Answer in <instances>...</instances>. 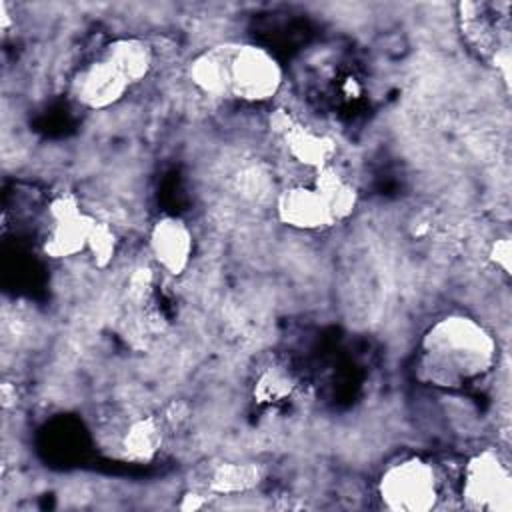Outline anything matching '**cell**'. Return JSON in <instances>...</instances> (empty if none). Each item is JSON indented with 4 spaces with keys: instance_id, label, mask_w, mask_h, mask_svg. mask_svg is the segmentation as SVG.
<instances>
[{
    "instance_id": "4",
    "label": "cell",
    "mask_w": 512,
    "mask_h": 512,
    "mask_svg": "<svg viewBox=\"0 0 512 512\" xmlns=\"http://www.w3.org/2000/svg\"><path fill=\"white\" fill-rule=\"evenodd\" d=\"M282 66L272 52L258 44H234L228 64L230 96L260 104L272 100L282 88Z\"/></svg>"
},
{
    "instance_id": "15",
    "label": "cell",
    "mask_w": 512,
    "mask_h": 512,
    "mask_svg": "<svg viewBox=\"0 0 512 512\" xmlns=\"http://www.w3.org/2000/svg\"><path fill=\"white\" fill-rule=\"evenodd\" d=\"M118 250V234L108 224L98 220L90 232L86 252L92 256V262L96 268H108L116 256Z\"/></svg>"
},
{
    "instance_id": "9",
    "label": "cell",
    "mask_w": 512,
    "mask_h": 512,
    "mask_svg": "<svg viewBox=\"0 0 512 512\" xmlns=\"http://www.w3.org/2000/svg\"><path fill=\"white\" fill-rule=\"evenodd\" d=\"M234 44L210 46L198 56L192 58L188 66V76L192 84L208 96H226L230 94L228 82V64Z\"/></svg>"
},
{
    "instance_id": "7",
    "label": "cell",
    "mask_w": 512,
    "mask_h": 512,
    "mask_svg": "<svg viewBox=\"0 0 512 512\" xmlns=\"http://www.w3.org/2000/svg\"><path fill=\"white\" fill-rule=\"evenodd\" d=\"M276 218L280 224L302 230V232H314L334 226L324 200L312 186H288L276 196Z\"/></svg>"
},
{
    "instance_id": "17",
    "label": "cell",
    "mask_w": 512,
    "mask_h": 512,
    "mask_svg": "<svg viewBox=\"0 0 512 512\" xmlns=\"http://www.w3.org/2000/svg\"><path fill=\"white\" fill-rule=\"evenodd\" d=\"M488 260L504 274H510L512 270V244L508 236L496 238L488 250Z\"/></svg>"
},
{
    "instance_id": "16",
    "label": "cell",
    "mask_w": 512,
    "mask_h": 512,
    "mask_svg": "<svg viewBox=\"0 0 512 512\" xmlns=\"http://www.w3.org/2000/svg\"><path fill=\"white\" fill-rule=\"evenodd\" d=\"M290 390H292V384H290L288 376H284L282 372H276V370H268L258 378V382L254 386V398L260 404L280 402L290 394Z\"/></svg>"
},
{
    "instance_id": "10",
    "label": "cell",
    "mask_w": 512,
    "mask_h": 512,
    "mask_svg": "<svg viewBox=\"0 0 512 512\" xmlns=\"http://www.w3.org/2000/svg\"><path fill=\"white\" fill-rule=\"evenodd\" d=\"M282 142L288 150V156L296 160L298 164L320 170L324 166H330L334 154H336V144L330 136L318 134L312 128L296 122L284 136Z\"/></svg>"
},
{
    "instance_id": "5",
    "label": "cell",
    "mask_w": 512,
    "mask_h": 512,
    "mask_svg": "<svg viewBox=\"0 0 512 512\" xmlns=\"http://www.w3.org/2000/svg\"><path fill=\"white\" fill-rule=\"evenodd\" d=\"M48 216L52 226L42 244V250L48 258L64 260L86 252L90 232L98 220L86 210H82V204L76 194H56L48 202Z\"/></svg>"
},
{
    "instance_id": "11",
    "label": "cell",
    "mask_w": 512,
    "mask_h": 512,
    "mask_svg": "<svg viewBox=\"0 0 512 512\" xmlns=\"http://www.w3.org/2000/svg\"><path fill=\"white\" fill-rule=\"evenodd\" d=\"M312 188L320 194V198L324 200V204L336 224L354 214V210L358 206V198H360L358 190L332 164L316 170Z\"/></svg>"
},
{
    "instance_id": "19",
    "label": "cell",
    "mask_w": 512,
    "mask_h": 512,
    "mask_svg": "<svg viewBox=\"0 0 512 512\" xmlns=\"http://www.w3.org/2000/svg\"><path fill=\"white\" fill-rule=\"evenodd\" d=\"M206 504V496L204 494H200V492H196V490H188L184 496H182V500H180V508L182 510H200L202 506Z\"/></svg>"
},
{
    "instance_id": "3",
    "label": "cell",
    "mask_w": 512,
    "mask_h": 512,
    "mask_svg": "<svg viewBox=\"0 0 512 512\" xmlns=\"http://www.w3.org/2000/svg\"><path fill=\"white\" fill-rule=\"evenodd\" d=\"M462 500L470 510H512V474L504 458L494 448L476 452L464 464Z\"/></svg>"
},
{
    "instance_id": "2",
    "label": "cell",
    "mask_w": 512,
    "mask_h": 512,
    "mask_svg": "<svg viewBox=\"0 0 512 512\" xmlns=\"http://www.w3.org/2000/svg\"><path fill=\"white\" fill-rule=\"evenodd\" d=\"M378 498L392 512H428L440 498L436 470L430 462L410 456L402 458L380 474Z\"/></svg>"
},
{
    "instance_id": "1",
    "label": "cell",
    "mask_w": 512,
    "mask_h": 512,
    "mask_svg": "<svg viewBox=\"0 0 512 512\" xmlns=\"http://www.w3.org/2000/svg\"><path fill=\"white\" fill-rule=\"evenodd\" d=\"M498 360L494 334L476 318L450 312L434 320L422 334L416 376L438 388H462L486 376Z\"/></svg>"
},
{
    "instance_id": "8",
    "label": "cell",
    "mask_w": 512,
    "mask_h": 512,
    "mask_svg": "<svg viewBox=\"0 0 512 512\" xmlns=\"http://www.w3.org/2000/svg\"><path fill=\"white\" fill-rule=\"evenodd\" d=\"M130 86L106 58H98L78 74L76 98L88 110H106L118 104Z\"/></svg>"
},
{
    "instance_id": "13",
    "label": "cell",
    "mask_w": 512,
    "mask_h": 512,
    "mask_svg": "<svg viewBox=\"0 0 512 512\" xmlns=\"http://www.w3.org/2000/svg\"><path fill=\"white\" fill-rule=\"evenodd\" d=\"M162 446V424L156 416L132 420L122 436V452L132 462H150Z\"/></svg>"
},
{
    "instance_id": "6",
    "label": "cell",
    "mask_w": 512,
    "mask_h": 512,
    "mask_svg": "<svg viewBox=\"0 0 512 512\" xmlns=\"http://www.w3.org/2000/svg\"><path fill=\"white\" fill-rule=\"evenodd\" d=\"M150 254L170 276H182L194 254V236L190 226L178 216H160L148 234Z\"/></svg>"
},
{
    "instance_id": "12",
    "label": "cell",
    "mask_w": 512,
    "mask_h": 512,
    "mask_svg": "<svg viewBox=\"0 0 512 512\" xmlns=\"http://www.w3.org/2000/svg\"><path fill=\"white\" fill-rule=\"evenodd\" d=\"M102 58H106L130 84L144 80L154 64L152 48L134 36L114 38L106 48Z\"/></svg>"
},
{
    "instance_id": "14",
    "label": "cell",
    "mask_w": 512,
    "mask_h": 512,
    "mask_svg": "<svg viewBox=\"0 0 512 512\" xmlns=\"http://www.w3.org/2000/svg\"><path fill=\"white\" fill-rule=\"evenodd\" d=\"M262 468L254 462H222L208 480V492L220 496L244 494L262 482Z\"/></svg>"
},
{
    "instance_id": "18",
    "label": "cell",
    "mask_w": 512,
    "mask_h": 512,
    "mask_svg": "<svg viewBox=\"0 0 512 512\" xmlns=\"http://www.w3.org/2000/svg\"><path fill=\"white\" fill-rule=\"evenodd\" d=\"M296 122H298V120H294V116H292L286 108H276V110L270 114V118H268L270 130H272L274 134H278L280 138H282Z\"/></svg>"
}]
</instances>
